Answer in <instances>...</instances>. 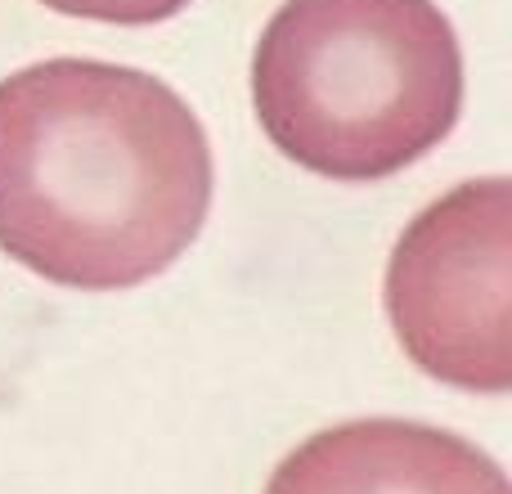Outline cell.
<instances>
[{"mask_svg":"<svg viewBox=\"0 0 512 494\" xmlns=\"http://www.w3.org/2000/svg\"><path fill=\"white\" fill-rule=\"evenodd\" d=\"M212 144L153 72L45 59L0 81V252L77 292L171 270L212 212Z\"/></svg>","mask_w":512,"mask_h":494,"instance_id":"6da1fadb","label":"cell"},{"mask_svg":"<svg viewBox=\"0 0 512 494\" xmlns=\"http://www.w3.org/2000/svg\"><path fill=\"white\" fill-rule=\"evenodd\" d=\"M252 104L297 167L387 180L459 126V36L436 0H283L252 54Z\"/></svg>","mask_w":512,"mask_h":494,"instance_id":"7a4b0ae2","label":"cell"},{"mask_svg":"<svg viewBox=\"0 0 512 494\" xmlns=\"http://www.w3.org/2000/svg\"><path fill=\"white\" fill-rule=\"evenodd\" d=\"M387 319L436 382L481 396L512 387V189L468 180L427 203L387 261Z\"/></svg>","mask_w":512,"mask_h":494,"instance_id":"3957f363","label":"cell"},{"mask_svg":"<svg viewBox=\"0 0 512 494\" xmlns=\"http://www.w3.org/2000/svg\"><path fill=\"white\" fill-rule=\"evenodd\" d=\"M265 494H512L486 450L409 418H351L306 436Z\"/></svg>","mask_w":512,"mask_h":494,"instance_id":"277c9868","label":"cell"},{"mask_svg":"<svg viewBox=\"0 0 512 494\" xmlns=\"http://www.w3.org/2000/svg\"><path fill=\"white\" fill-rule=\"evenodd\" d=\"M41 5L59 9L72 18H95V23H117V27H149L176 18L194 0H41Z\"/></svg>","mask_w":512,"mask_h":494,"instance_id":"5b68a950","label":"cell"}]
</instances>
